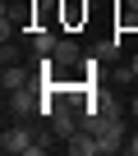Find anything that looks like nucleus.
<instances>
[{"label":"nucleus","mask_w":138,"mask_h":156,"mask_svg":"<svg viewBox=\"0 0 138 156\" xmlns=\"http://www.w3.org/2000/svg\"><path fill=\"white\" fill-rule=\"evenodd\" d=\"M46 147H51V142H46V138H32L28 124H9L5 138H0V151H5V156H19V151H23V156H46Z\"/></svg>","instance_id":"1"},{"label":"nucleus","mask_w":138,"mask_h":156,"mask_svg":"<svg viewBox=\"0 0 138 156\" xmlns=\"http://www.w3.org/2000/svg\"><path fill=\"white\" fill-rule=\"evenodd\" d=\"M28 83H32V73H28L19 60L0 64V87H5V97H9V92H19V87H28Z\"/></svg>","instance_id":"2"},{"label":"nucleus","mask_w":138,"mask_h":156,"mask_svg":"<svg viewBox=\"0 0 138 156\" xmlns=\"http://www.w3.org/2000/svg\"><path fill=\"white\" fill-rule=\"evenodd\" d=\"M51 60H55V69H74V64L83 60V51H78V41L60 37V41H55V51H51Z\"/></svg>","instance_id":"3"},{"label":"nucleus","mask_w":138,"mask_h":156,"mask_svg":"<svg viewBox=\"0 0 138 156\" xmlns=\"http://www.w3.org/2000/svg\"><path fill=\"white\" fill-rule=\"evenodd\" d=\"M55 41H60V37H55L51 28H37V32H32V51H37V55H51Z\"/></svg>","instance_id":"4"},{"label":"nucleus","mask_w":138,"mask_h":156,"mask_svg":"<svg viewBox=\"0 0 138 156\" xmlns=\"http://www.w3.org/2000/svg\"><path fill=\"white\" fill-rule=\"evenodd\" d=\"M124 151H129V156H138V133H129V142H124Z\"/></svg>","instance_id":"5"},{"label":"nucleus","mask_w":138,"mask_h":156,"mask_svg":"<svg viewBox=\"0 0 138 156\" xmlns=\"http://www.w3.org/2000/svg\"><path fill=\"white\" fill-rule=\"evenodd\" d=\"M129 115H133V119H138V97H133V101H129Z\"/></svg>","instance_id":"6"},{"label":"nucleus","mask_w":138,"mask_h":156,"mask_svg":"<svg viewBox=\"0 0 138 156\" xmlns=\"http://www.w3.org/2000/svg\"><path fill=\"white\" fill-rule=\"evenodd\" d=\"M129 69H133V78H138V55H133V60H129Z\"/></svg>","instance_id":"7"}]
</instances>
